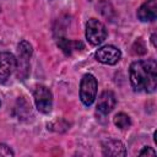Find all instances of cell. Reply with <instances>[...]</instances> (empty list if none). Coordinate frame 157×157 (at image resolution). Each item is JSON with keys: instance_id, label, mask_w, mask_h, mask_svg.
<instances>
[{"instance_id": "1", "label": "cell", "mask_w": 157, "mask_h": 157, "mask_svg": "<svg viewBox=\"0 0 157 157\" xmlns=\"http://www.w3.org/2000/svg\"><path fill=\"white\" fill-rule=\"evenodd\" d=\"M130 82L136 92L152 93L157 86V64L155 59L137 60L129 69Z\"/></svg>"}, {"instance_id": "2", "label": "cell", "mask_w": 157, "mask_h": 157, "mask_svg": "<svg viewBox=\"0 0 157 157\" xmlns=\"http://www.w3.org/2000/svg\"><path fill=\"white\" fill-rule=\"evenodd\" d=\"M97 94V80L92 74H85L80 82V98L85 105H91Z\"/></svg>"}, {"instance_id": "3", "label": "cell", "mask_w": 157, "mask_h": 157, "mask_svg": "<svg viewBox=\"0 0 157 157\" xmlns=\"http://www.w3.org/2000/svg\"><path fill=\"white\" fill-rule=\"evenodd\" d=\"M105 26L97 18H90L86 23V38L92 45H99L107 38Z\"/></svg>"}, {"instance_id": "4", "label": "cell", "mask_w": 157, "mask_h": 157, "mask_svg": "<svg viewBox=\"0 0 157 157\" xmlns=\"http://www.w3.org/2000/svg\"><path fill=\"white\" fill-rule=\"evenodd\" d=\"M17 52H18V56L16 59V67L18 66L17 75L23 80L28 74L29 58L32 55V45L27 40H22L17 47Z\"/></svg>"}, {"instance_id": "5", "label": "cell", "mask_w": 157, "mask_h": 157, "mask_svg": "<svg viewBox=\"0 0 157 157\" xmlns=\"http://www.w3.org/2000/svg\"><path fill=\"white\" fill-rule=\"evenodd\" d=\"M33 97L36 102V107L39 112L47 114L53 108V94L50 90L43 85H38L34 87Z\"/></svg>"}, {"instance_id": "6", "label": "cell", "mask_w": 157, "mask_h": 157, "mask_svg": "<svg viewBox=\"0 0 157 157\" xmlns=\"http://www.w3.org/2000/svg\"><path fill=\"white\" fill-rule=\"evenodd\" d=\"M96 59L102 63V64H108V65H114L117 64L120 58H121V52L115 48L114 45H104L97 49L94 53Z\"/></svg>"}, {"instance_id": "7", "label": "cell", "mask_w": 157, "mask_h": 157, "mask_svg": "<svg viewBox=\"0 0 157 157\" xmlns=\"http://www.w3.org/2000/svg\"><path fill=\"white\" fill-rule=\"evenodd\" d=\"M16 69V58L9 52H0V82H4Z\"/></svg>"}, {"instance_id": "8", "label": "cell", "mask_w": 157, "mask_h": 157, "mask_svg": "<svg viewBox=\"0 0 157 157\" xmlns=\"http://www.w3.org/2000/svg\"><path fill=\"white\" fill-rule=\"evenodd\" d=\"M115 103H117V99H115L114 93L112 91H104L98 97L97 110L101 112L102 114H108L113 110V108L115 107Z\"/></svg>"}, {"instance_id": "9", "label": "cell", "mask_w": 157, "mask_h": 157, "mask_svg": "<svg viewBox=\"0 0 157 157\" xmlns=\"http://www.w3.org/2000/svg\"><path fill=\"white\" fill-rule=\"evenodd\" d=\"M137 17L142 22H151L155 21L157 17V7L156 0H148L147 2L142 4L137 10Z\"/></svg>"}, {"instance_id": "10", "label": "cell", "mask_w": 157, "mask_h": 157, "mask_svg": "<svg viewBox=\"0 0 157 157\" xmlns=\"http://www.w3.org/2000/svg\"><path fill=\"white\" fill-rule=\"evenodd\" d=\"M103 148V155L104 156H125L126 155V150L123 145V142L118 141V140H113L109 139L107 141L103 142L102 145Z\"/></svg>"}, {"instance_id": "11", "label": "cell", "mask_w": 157, "mask_h": 157, "mask_svg": "<svg viewBox=\"0 0 157 157\" xmlns=\"http://www.w3.org/2000/svg\"><path fill=\"white\" fill-rule=\"evenodd\" d=\"M113 121H114L115 126L119 128V129H121V130H125V129H128L131 125V120H130L129 115L125 114V113H118L114 117Z\"/></svg>"}, {"instance_id": "12", "label": "cell", "mask_w": 157, "mask_h": 157, "mask_svg": "<svg viewBox=\"0 0 157 157\" xmlns=\"http://www.w3.org/2000/svg\"><path fill=\"white\" fill-rule=\"evenodd\" d=\"M13 151L5 144H0V157H12Z\"/></svg>"}, {"instance_id": "13", "label": "cell", "mask_w": 157, "mask_h": 157, "mask_svg": "<svg viewBox=\"0 0 157 157\" xmlns=\"http://www.w3.org/2000/svg\"><path fill=\"white\" fill-rule=\"evenodd\" d=\"M139 155L140 156H156V151L152 147H144L139 152Z\"/></svg>"}, {"instance_id": "14", "label": "cell", "mask_w": 157, "mask_h": 157, "mask_svg": "<svg viewBox=\"0 0 157 157\" xmlns=\"http://www.w3.org/2000/svg\"><path fill=\"white\" fill-rule=\"evenodd\" d=\"M0 104H1V102H0Z\"/></svg>"}]
</instances>
